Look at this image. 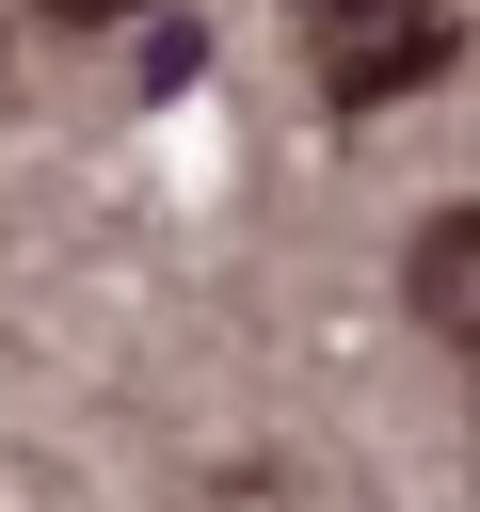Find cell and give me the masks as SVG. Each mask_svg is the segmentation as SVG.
<instances>
[{
  "label": "cell",
  "mask_w": 480,
  "mask_h": 512,
  "mask_svg": "<svg viewBox=\"0 0 480 512\" xmlns=\"http://www.w3.org/2000/svg\"><path fill=\"white\" fill-rule=\"evenodd\" d=\"M400 304H416L448 352H480V208H432V224H416V256H400Z\"/></svg>",
  "instance_id": "cell-1"
},
{
  "label": "cell",
  "mask_w": 480,
  "mask_h": 512,
  "mask_svg": "<svg viewBox=\"0 0 480 512\" xmlns=\"http://www.w3.org/2000/svg\"><path fill=\"white\" fill-rule=\"evenodd\" d=\"M432 64H448V16H432V0H400V16H368V32L320 48L336 96H400V80H432Z\"/></svg>",
  "instance_id": "cell-2"
},
{
  "label": "cell",
  "mask_w": 480,
  "mask_h": 512,
  "mask_svg": "<svg viewBox=\"0 0 480 512\" xmlns=\"http://www.w3.org/2000/svg\"><path fill=\"white\" fill-rule=\"evenodd\" d=\"M288 16H304V32L336 48V32H368V16H400V0H288Z\"/></svg>",
  "instance_id": "cell-3"
},
{
  "label": "cell",
  "mask_w": 480,
  "mask_h": 512,
  "mask_svg": "<svg viewBox=\"0 0 480 512\" xmlns=\"http://www.w3.org/2000/svg\"><path fill=\"white\" fill-rule=\"evenodd\" d=\"M48 16H144V0H48Z\"/></svg>",
  "instance_id": "cell-4"
}]
</instances>
